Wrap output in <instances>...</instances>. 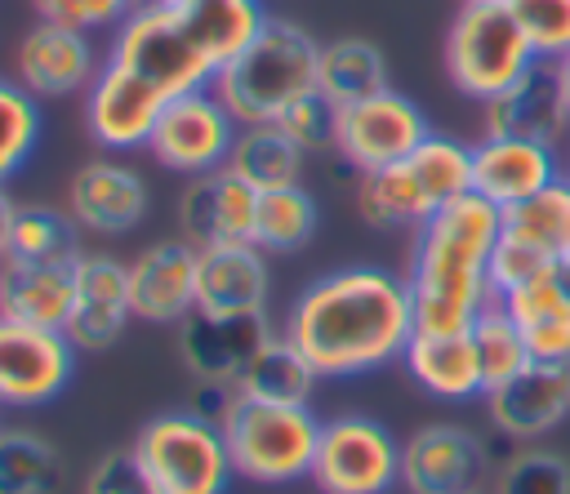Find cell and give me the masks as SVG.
<instances>
[{
	"label": "cell",
	"mask_w": 570,
	"mask_h": 494,
	"mask_svg": "<svg viewBox=\"0 0 570 494\" xmlns=\"http://www.w3.org/2000/svg\"><path fill=\"white\" fill-rule=\"evenodd\" d=\"M281 329L321 378H356L401 360L414 338V298L405 276L352 263L303 285Z\"/></svg>",
	"instance_id": "6da1fadb"
},
{
	"label": "cell",
	"mask_w": 570,
	"mask_h": 494,
	"mask_svg": "<svg viewBox=\"0 0 570 494\" xmlns=\"http://www.w3.org/2000/svg\"><path fill=\"white\" fill-rule=\"evenodd\" d=\"M503 236V209L476 191L454 196L414 227L405 285L414 329H468L490 303V254Z\"/></svg>",
	"instance_id": "7a4b0ae2"
},
{
	"label": "cell",
	"mask_w": 570,
	"mask_h": 494,
	"mask_svg": "<svg viewBox=\"0 0 570 494\" xmlns=\"http://www.w3.org/2000/svg\"><path fill=\"white\" fill-rule=\"evenodd\" d=\"M316 62L321 40L307 27L289 18H267L254 45L214 76V93L240 125H263L276 120L294 98L316 89Z\"/></svg>",
	"instance_id": "3957f363"
},
{
	"label": "cell",
	"mask_w": 570,
	"mask_h": 494,
	"mask_svg": "<svg viewBox=\"0 0 570 494\" xmlns=\"http://www.w3.org/2000/svg\"><path fill=\"white\" fill-rule=\"evenodd\" d=\"M218 427L232 449L236 476L258 485H294L312 476V458L321 441V418L312 414V405L258 401L236 392Z\"/></svg>",
	"instance_id": "277c9868"
},
{
	"label": "cell",
	"mask_w": 570,
	"mask_h": 494,
	"mask_svg": "<svg viewBox=\"0 0 570 494\" xmlns=\"http://www.w3.org/2000/svg\"><path fill=\"white\" fill-rule=\"evenodd\" d=\"M129 454L156 494H227V485L236 481L223 427L191 414L187 405L147 418Z\"/></svg>",
	"instance_id": "5b68a950"
},
{
	"label": "cell",
	"mask_w": 570,
	"mask_h": 494,
	"mask_svg": "<svg viewBox=\"0 0 570 494\" xmlns=\"http://www.w3.org/2000/svg\"><path fill=\"white\" fill-rule=\"evenodd\" d=\"M534 62L539 53L508 4H459L445 27V76L472 102L503 93Z\"/></svg>",
	"instance_id": "8992f818"
},
{
	"label": "cell",
	"mask_w": 570,
	"mask_h": 494,
	"mask_svg": "<svg viewBox=\"0 0 570 494\" xmlns=\"http://www.w3.org/2000/svg\"><path fill=\"white\" fill-rule=\"evenodd\" d=\"M107 58H116V62L134 67L138 76H147L165 98H178V93H191V89H209L214 76H218V67L196 45V36L187 31L178 9H134L111 31Z\"/></svg>",
	"instance_id": "52a82bcc"
},
{
	"label": "cell",
	"mask_w": 570,
	"mask_h": 494,
	"mask_svg": "<svg viewBox=\"0 0 570 494\" xmlns=\"http://www.w3.org/2000/svg\"><path fill=\"white\" fill-rule=\"evenodd\" d=\"M307 481L321 494H392L401 485V441L370 414L325 418Z\"/></svg>",
	"instance_id": "ba28073f"
},
{
	"label": "cell",
	"mask_w": 570,
	"mask_h": 494,
	"mask_svg": "<svg viewBox=\"0 0 570 494\" xmlns=\"http://www.w3.org/2000/svg\"><path fill=\"white\" fill-rule=\"evenodd\" d=\"M240 120L223 107V98L209 89H191L165 102L156 129H151V160L178 178H196L209 169H223L236 147Z\"/></svg>",
	"instance_id": "9c48e42d"
},
{
	"label": "cell",
	"mask_w": 570,
	"mask_h": 494,
	"mask_svg": "<svg viewBox=\"0 0 570 494\" xmlns=\"http://www.w3.org/2000/svg\"><path fill=\"white\" fill-rule=\"evenodd\" d=\"M428 134H432V125H428L423 107L414 98L396 93V89H383V93H370L361 102H347L334 116V151L356 174H370V169L405 160Z\"/></svg>",
	"instance_id": "30bf717a"
},
{
	"label": "cell",
	"mask_w": 570,
	"mask_h": 494,
	"mask_svg": "<svg viewBox=\"0 0 570 494\" xmlns=\"http://www.w3.org/2000/svg\"><path fill=\"white\" fill-rule=\"evenodd\" d=\"M76 343L62 329H40L0 316V409H40L67 392Z\"/></svg>",
	"instance_id": "8fae6325"
},
{
	"label": "cell",
	"mask_w": 570,
	"mask_h": 494,
	"mask_svg": "<svg viewBox=\"0 0 570 494\" xmlns=\"http://www.w3.org/2000/svg\"><path fill=\"white\" fill-rule=\"evenodd\" d=\"M281 325L267 312H191L178 325V360L196 383L240 387L245 369Z\"/></svg>",
	"instance_id": "7c38bea8"
},
{
	"label": "cell",
	"mask_w": 570,
	"mask_h": 494,
	"mask_svg": "<svg viewBox=\"0 0 570 494\" xmlns=\"http://www.w3.org/2000/svg\"><path fill=\"white\" fill-rule=\"evenodd\" d=\"M490 427L512 445H534L570 418V360L530 356L512 378L494 383L485 396Z\"/></svg>",
	"instance_id": "4fadbf2b"
},
{
	"label": "cell",
	"mask_w": 570,
	"mask_h": 494,
	"mask_svg": "<svg viewBox=\"0 0 570 494\" xmlns=\"http://www.w3.org/2000/svg\"><path fill=\"white\" fill-rule=\"evenodd\" d=\"M85 98V129H89V142L102 147V151H134V147H147L151 142V129L165 111V93L138 76L134 67L116 62V58H102L94 85L80 93Z\"/></svg>",
	"instance_id": "5bb4252c"
},
{
	"label": "cell",
	"mask_w": 570,
	"mask_h": 494,
	"mask_svg": "<svg viewBox=\"0 0 570 494\" xmlns=\"http://www.w3.org/2000/svg\"><path fill=\"white\" fill-rule=\"evenodd\" d=\"M490 467V445L463 423H423L401 441L405 494H468L485 485Z\"/></svg>",
	"instance_id": "9a60e30c"
},
{
	"label": "cell",
	"mask_w": 570,
	"mask_h": 494,
	"mask_svg": "<svg viewBox=\"0 0 570 494\" xmlns=\"http://www.w3.org/2000/svg\"><path fill=\"white\" fill-rule=\"evenodd\" d=\"M147 205L151 191L142 174L116 151L85 160L67 182V214L89 236H129L147 218Z\"/></svg>",
	"instance_id": "2e32d148"
},
{
	"label": "cell",
	"mask_w": 570,
	"mask_h": 494,
	"mask_svg": "<svg viewBox=\"0 0 570 494\" xmlns=\"http://www.w3.org/2000/svg\"><path fill=\"white\" fill-rule=\"evenodd\" d=\"M102 58L94 36L36 18L13 49V80L36 98H76L94 85Z\"/></svg>",
	"instance_id": "e0dca14e"
},
{
	"label": "cell",
	"mask_w": 570,
	"mask_h": 494,
	"mask_svg": "<svg viewBox=\"0 0 570 494\" xmlns=\"http://www.w3.org/2000/svg\"><path fill=\"white\" fill-rule=\"evenodd\" d=\"M129 320H138L129 294V263H120L107 249H80L76 303L62 334L76 343V352H102L129 329Z\"/></svg>",
	"instance_id": "ac0fdd59"
},
{
	"label": "cell",
	"mask_w": 570,
	"mask_h": 494,
	"mask_svg": "<svg viewBox=\"0 0 570 494\" xmlns=\"http://www.w3.org/2000/svg\"><path fill=\"white\" fill-rule=\"evenodd\" d=\"M254 214L258 191L227 165L187 178L178 191V236H187L196 249L254 240Z\"/></svg>",
	"instance_id": "d6986e66"
},
{
	"label": "cell",
	"mask_w": 570,
	"mask_h": 494,
	"mask_svg": "<svg viewBox=\"0 0 570 494\" xmlns=\"http://www.w3.org/2000/svg\"><path fill=\"white\" fill-rule=\"evenodd\" d=\"M481 134L485 138H539V142L557 147L570 134V102H566L557 62L539 58L503 93L485 98L481 102Z\"/></svg>",
	"instance_id": "ffe728a7"
},
{
	"label": "cell",
	"mask_w": 570,
	"mask_h": 494,
	"mask_svg": "<svg viewBox=\"0 0 570 494\" xmlns=\"http://www.w3.org/2000/svg\"><path fill=\"white\" fill-rule=\"evenodd\" d=\"M196 263L200 249L187 236H169L129 258L134 316L147 325H183L196 312Z\"/></svg>",
	"instance_id": "44dd1931"
},
{
	"label": "cell",
	"mask_w": 570,
	"mask_h": 494,
	"mask_svg": "<svg viewBox=\"0 0 570 494\" xmlns=\"http://www.w3.org/2000/svg\"><path fill=\"white\" fill-rule=\"evenodd\" d=\"M566 178V165L552 142L539 138H485L472 142V191L494 200L499 209L521 205L548 182Z\"/></svg>",
	"instance_id": "7402d4cb"
},
{
	"label": "cell",
	"mask_w": 570,
	"mask_h": 494,
	"mask_svg": "<svg viewBox=\"0 0 570 494\" xmlns=\"http://www.w3.org/2000/svg\"><path fill=\"white\" fill-rule=\"evenodd\" d=\"M405 374L436 401H476L485 396V369L472 343V329H414L401 352Z\"/></svg>",
	"instance_id": "603a6c76"
},
{
	"label": "cell",
	"mask_w": 570,
	"mask_h": 494,
	"mask_svg": "<svg viewBox=\"0 0 570 494\" xmlns=\"http://www.w3.org/2000/svg\"><path fill=\"white\" fill-rule=\"evenodd\" d=\"M76 258H53V263L0 258V316L40 329H67L76 303Z\"/></svg>",
	"instance_id": "cb8c5ba5"
},
{
	"label": "cell",
	"mask_w": 570,
	"mask_h": 494,
	"mask_svg": "<svg viewBox=\"0 0 570 494\" xmlns=\"http://www.w3.org/2000/svg\"><path fill=\"white\" fill-rule=\"evenodd\" d=\"M272 303V267L267 249L254 240L245 245H214L200 249L196 263V307L200 312H267Z\"/></svg>",
	"instance_id": "d4e9b609"
},
{
	"label": "cell",
	"mask_w": 570,
	"mask_h": 494,
	"mask_svg": "<svg viewBox=\"0 0 570 494\" xmlns=\"http://www.w3.org/2000/svg\"><path fill=\"white\" fill-rule=\"evenodd\" d=\"M517 329L525 334L530 356L539 360H570V289L561 285V271H548L512 294L499 298Z\"/></svg>",
	"instance_id": "484cf974"
},
{
	"label": "cell",
	"mask_w": 570,
	"mask_h": 494,
	"mask_svg": "<svg viewBox=\"0 0 570 494\" xmlns=\"http://www.w3.org/2000/svg\"><path fill=\"white\" fill-rule=\"evenodd\" d=\"M316 89L334 102V107H347V102H361L370 93H383L392 89L387 85V58L374 40L365 36H334L321 45V62H316Z\"/></svg>",
	"instance_id": "4316f807"
},
{
	"label": "cell",
	"mask_w": 570,
	"mask_h": 494,
	"mask_svg": "<svg viewBox=\"0 0 570 494\" xmlns=\"http://www.w3.org/2000/svg\"><path fill=\"white\" fill-rule=\"evenodd\" d=\"M187 31L196 36V45L209 53V62L223 71L236 53H245L254 45V36L263 31L267 13L258 0H187L183 9Z\"/></svg>",
	"instance_id": "83f0119b"
},
{
	"label": "cell",
	"mask_w": 570,
	"mask_h": 494,
	"mask_svg": "<svg viewBox=\"0 0 570 494\" xmlns=\"http://www.w3.org/2000/svg\"><path fill=\"white\" fill-rule=\"evenodd\" d=\"M303 160H307V151L276 120H263V125H240L236 147L227 156V169H236L254 191H272V187L298 182Z\"/></svg>",
	"instance_id": "f1b7e54d"
},
{
	"label": "cell",
	"mask_w": 570,
	"mask_h": 494,
	"mask_svg": "<svg viewBox=\"0 0 570 494\" xmlns=\"http://www.w3.org/2000/svg\"><path fill=\"white\" fill-rule=\"evenodd\" d=\"M356 214L370 223V227H419L432 209V200L423 196L419 178L410 174L405 160L396 165H383V169H370V174H356Z\"/></svg>",
	"instance_id": "f546056e"
},
{
	"label": "cell",
	"mask_w": 570,
	"mask_h": 494,
	"mask_svg": "<svg viewBox=\"0 0 570 494\" xmlns=\"http://www.w3.org/2000/svg\"><path fill=\"white\" fill-rule=\"evenodd\" d=\"M316 383H321V374L312 369V360L294 347V338H289L285 329H276V334L263 343V352L254 356V365L245 369V378H240L236 392L258 396V401L307 405L312 392H316Z\"/></svg>",
	"instance_id": "4dcf8cb0"
},
{
	"label": "cell",
	"mask_w": 570,
	"mask_h": 494,
	"mask_svg": "<svg viewBox=\"0 0 570 494\" xmlns=\"http://www.w3.org/2000/svg\"><path fill=\"white\" fill-rule=\"evenodd\" d=\"M321 227V205L303 182L258 191V214H254V245L267 254H298L312 245Z\"/></svg>",
	"instance_id": "1f68e13d"
},
{
	"label": "cell",
	"mask_w": 570,
	"mask_h": 494,
	"mask_svg": "<svg viewBox=\"0 0 570 494\" xmlns=\"http://www.w3.org/2000/svg\"><path fill=\"white\" fill-rule=\"evenodd\" d=\"M503 231L548 254L557 267L570 258V182L557 178L543 191L525 196L521 205L503 209Z\"/></svg>",
	"instance_id": "d6a6232c"
},
{
	"label": "cell",
	"mask_w": 570,
	"mask_h": 494,
	"mask_svg": "<svg viewBox=\"0 0 570 494\" xmlns=\"http://www.w3.org/2000/svg\"><path fill=\"white\" fill-rule=\"evenodd\" d=\"M58 485V445L31 427H0V494H53Z\"/></svg>",
	"instance_id": "836d02e7"
},
{
	"label": "cell",
	"mask_w": 570,
	"mask_h": 494,
	"mask_svg": "<svg viewBox=\"0 0 570 494\" xmlns=\"http://www.w3.org/2000/svg\"><path fill=\"white\" fill-rule=\"evenodd\" d=\"M405 165L419 178V187L432 200V209H441L454 196L472 191V142H459V138H445V134H428L405 156Z\"/></svg>",
	"instance_id": "e575fe53"
},
{
	"label": "cell",
	"mask_w": 570,
	"mask_h": 494,
	"mask_svg": "<svg viewBox=\"0 0 570 494\" xmlns=\"http://www.w3.org/2000/svg\"><path fill=\"white\" fill-rule=\"evenodd\" d=\"M76 218L67 209L53 205H18L13 218V236H9V254L4 258H22V263H53V258H76L80 240H76Z\"/></svg>",
	"instance_id": "d590c367"
},
{
	"label": "cell",
	"mask_w": 570,
	"mask_h": 494,
	"mask_svg": "<svg viewBox=\"0 0 570 494\" xmlns=\"http://www.w3.org/2000/svg\"><path fill=\"white\" fill-rule=\"evenodd\" d=\"M40 98L27 93L18 80H0V187L27 169V160L40 147Z\"/></svg>",
	"instance_id": "8d00e7d4"
},
{
	"label": "cell",
	"mask_w": 570,
	"mask_h": 494,
	"mask_svg": "<svg viewBox=\"0 0 570 494\" xmlns=\"http://www.w3.org/2000/svg\"><path fill=\"white\" fill-rule=\"evenodd\" d=\"M472 343H476V356H481V369H485V392L503 378H512L525 360H530V347H525V334L517 329V320L508 316V307L494 298L472 325Z\"/></svg>",
	"instance_id": "74e56055"
},
{
	"label": "cell",
	"mask_w": 570,
	"mask_h": 494,
	"mask_svg": "<svg viewBox=\"0 0 570 494\" xmlns=\"http://www.w3.org/2000/svg\"><path fill=\"white\" fill-rule=\"evenodd\" d=\"M490 494H570V463L557 449L517 445L499 467Z\"/></svg>",
	"instance_id": "f35d334b"
},
{
	"label": "cell",
	"mask_w": 570,
	"mask_h": 494,
	"mask_svg": "<svg viewBox=\"0 0 570 494\" xmlns=\"http://www.w3.org/2000/svg\"><path fill=\"white\" fill-rule=\"evenodd\" d=\"M543 62L570 58V0H508Z\"/></svg>",
	"instance_id": "ab89813d"
},
{
	"label": "cell",
	"mask_w": 570,
	"mask_h": 494,
	"mask_svg": "<svg viewBox=\"0 0 570 494\" xmlns=\"http://www.w3.org/2000/svg\"><path fill=\"white\" fill-rule=\"evenodd\" d=\"M31 9L45 22L76 27L85 36H102V31H116L134 13V0H31Z\"/></svg>",
	"instance_id": "60d3db41"
},
{
	"label": "cell",
	"mask_w": 570,
	"mask_h": 494,
	"mask_svg": "<svg viewBox=\"0 0 570 494\" xmlns=\"http://www.w3.org/2000/svg\"><path fill=\"white\" fill-rule=\"evenodd\" d=\"M548 271H557V263L548 258V254H539L534 245H525V240H517V236H499V245H494V254H490V285H494V298H503V294H512V289H521V285H530V280H539V276H548Z\"/></svg>",
	"instance_id": "b9f144b4"
},
{
	"label": "cell",
	"mask_w": 570,
	"mask_h": 494,
	"mask_svg": "<svg viewBox=\"0 0 570 494\" xmlns=\"http://www.w3.org/2000/svg\"><path fill=\"white\" fill-rule=\"evenodd\" d=\"M334 116H338V107H334L321 89H312V93L294 98V102L276 116V125H281L303 151H325V147H334Z\"/></svg>",
	"instance_id": "7bdbcfd3"
},
{
	"label": "cell",
	"mask_w": 570,
	"mask_h": 494,
	"mask_svg": "<svg viewBox=\"0 0 570 494\" xmlns=\"http://www.w3.org/2000/svg\"><path fill=\"white\" fill-rule=\"evenodd\" d=\"M80 494H156L151 481L142 476V467L134 463L129 449H116L107 458L94 463V472L85 476V490Z\"/></svg>",
	"instance_id": "ee69618b"
},
{
	"label": "cell",
	"mask_w": 570,
	"mask_h": 494,
	"mask_svg": "<svg viewBox=\"0 0 570 494\" xmlns=\"http://www.w3.org/2000/svg\"><path fill=\"white\" fill-rule=\"evenodd\" d=\"M232 396H236V387H218V383H196V396L187 401V409H191V414H200V418H209V423H223V414H227Z\"/></svg>",
	"instance_id": "f6af8a7d"
},
{
	"label": "cell",
	"mask_w": 570,
	"mask_h": 494,
	"mask_svg": "<svg viewBox=\"0 0 570 494\" xmlns=\"http://www.w3.org/2000/svg\"><path fill=\"white\" fill-rule=\"evenodd\" d=\"M13 218H18V200L9 196V187H0V258L9 254V236H13Z\"/></svg>",
	"instance_id": "bcb514c9"
},
{
	"label": "cell",
	"mask_w": 570,
	"mask_h": 494,
	"mask_svg": "<svg viewBox=\"0 0 570 494\" xmlns=\"http://www.w3.org/2000/svg\"><path fill=\"white\" fill-rule=\"evenodd\" d=\"M187 0H134V9H183Z\"/></svg>",
	"instance_id": "7dc6e473"
},
{
	"label": "cell",
	"mask_w": 570,
	"mask_h": 494,
	"mask_svg": "<svg viewBox=\"0 0 570 494\" xmlns=\"http://www.w3.org/2000/svg\"><path fill=\"white\" fill-rule=\"evenodd\" d=\"M557 71H561V89H566V102H570V58H561Z\"/></svg>",
	"instance_id": "c3c4849f"
},
{
	"label": "cell",
	"mask_w": 570,
	"mask_h": 494,
	"mask_svg": "<svg viewBox=\"0 0 570 494\" xmlns=\"http://www.w3.org/2000/svg\"><path fill=\"white\" fill-rule=\"evenodd\" d=\"M557 271H561V285H566V289H570V258H566V263H561V267H557Z\"/></svg>",
	"instance_id": "681fc988"
},
{
	"label": "cell",
	"mask_w": 570,
	"mask_h": 494,
	"mask_svg": "<svg viewBox=\"0 0 570 494\" xmlns=\"http://www.w3.org/2000/svg\"><path fill=\"white\" fill-rule=\"evenodd\" d=\"M459 4H508V0H459Z\"/></svg>",
	"instance_id": "f907efd6"
},
{
	"label": "cell",
	"mask_w": 570,
	"mask_h": 494,
	"mask_svg": "<svg viewBox=\"0 0 570 494\" xmlns=\"http://www.w3.org/2000/svg\"><path fill=\"white\" fill-rule=\"evenodd\" d=\"M468 494H490V490H468Z\"/></svg>",
	"instance_id": "816d5d0a"
},
{
	"label": "cell",
	"mask_w": 570,
	"mask_h": 494,
	"mask_svg": "<svg viewBox=\"0 0 570 494\" xmlns=\"http://www.w3.org/2000/svg\"><path fill=\"white\" fill-rule=\"evenodd\" d=\"M566 182H570V160H566Z\"/></svg>",
	"instance_id": "f5cc1de1"
}]
</instances>
